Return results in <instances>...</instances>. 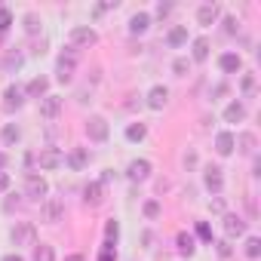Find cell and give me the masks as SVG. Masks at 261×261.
<instances>
[{"mask_svg":"<svg viewBox=\"0 0 261 261\" xmlns=\"http://www.w3.org/2000/svg\"><path fill=\"white\" fill-rule=\"evenodd\" d=\"M68 37H71V46H74V49H89V46L98 43V34H95L89 25H74Z\"/></svg>","mask_w":261,"mask_h":261,"instance_id":"cell-1","label":"cell"},{"mask_svg":"<svg viewBox=\"0 0 261 261\" xmlns=\"http://www.w3.org/2000/svg\"><path fill=\"white\" fill-rule=\"evenodd\" d=\"M74 71H77V56L74 53H62L59 62H56V80L59 83H71L74 80Z\"/></svg>","mask_w":261,"mask_h":261,"instance_id":"cell-2","label":"cell"},{"mask_svg":"<svg viewBox=\"0 0 261 261\" xmlns=\"http://www.w3.org/2000/svg\"><path fill=\"white\" fill-rule=\"evenodd\" d=\"M46 194H49V185H46V178H40V175H28L25 178V197L28 200H34V203H40V200H46Z\"/></svg>","mask_w":261,"mask_h":261,"instance_id":"cell-3","label":"cell"},{"mask_svg":"<svg viewBox=\"0 0 261 261\" xmlns=\"http://www.w3.org/2000/svg\"><path fill=\"white\" fill-rule=\"evenodd\" d=\"M108 120L105 117H89L86 120V136H89V142H105L108 139Z\"/></svg>","mask_w":261,"mask_h":261,"instance_id":"cell-4","label":"cell"},{"mask_svg":"<svg viewBox=\"0 0 261 261\" xmlns=\"http://www.w3.org/2000/svg\"><path fill=\"white\" fill-rule=\"evenodd\" d=\"M22 105H25V89H22V86H16V83H13V86H7V92H4V111H10V114H13V111H19Z\"/></svg>","mask_w":261,"mask_h":261,"instance_id":"cell-5","label":"cell"},{"mask_svg":"<svg viewBox=\"0 0 261 261\" xmlns=\"http://www.w3.org/2000/svg\"><path fill=\"white\" fill-rule=\"evenodd\" d=\"M62 95H43L40 98V117L43 120H56L59 114H62Z\"/></svg>","mask_w":261,"mask_h":261,"instance_id":"cell-6","label":"cell"},{"mask_svg":"<svg viewBox=\"0 0 261 261\" xmlns=\"http://www.w3.org/2000/svg\"><path fill=\"white\" fill-rule=\"evenodd\" d=\"M37 163H40V169H59V166L65 163V154H62L59 148H43V151L37 154Z\"/></svg>","mask_w":261,"mask_h":261,"instance_id":"cell-7","label":"cell"},{"mask_svg":"<svg viewBox=\"0 0 261 261\" xmlns=\"http://www.w3.org/2000/svg\"><path fill=\"white\" fill-rule=\"evenodd\" d=\"M126 175H129V181H148L151 178V163L148 160H133L126 166Z\"/></svg>","mask_w":261,"mask_h":261,"instance_id":"cell-8","label":"cell"},{"mask_svg":"<svg viewBox=\"0 0 261 261\" xmlns=\"http://www.w3.org/2000/svg\"><path fill=\"white\" fill-rule=\"evenodd\" d=\"M101 200H105V185L101 181H89L83 188V203L86 206H101Z\"/></svg>","mask_w":261,"mask_h":261,"instance_id":"cell-9","label":"cell"},{"mask_svg":"<svg viewBox=\"0 0 261 261\" xmlns=\"http://www.w3.org/2000/svg\"><path fill=\"white\" fill-rule=\"evenodd\" d=\"M13 243H16V246H31V243H34V224H31V221L16 224V227H13Z\"/></svg>","mask_w":261,"mask_h":261,"instance_id":"cell-10","label":"cell"},{"mask_svg":"<svg viewBox=\"0 0 261 261\" xmlns=\"http://www.w3.org/2000/svg\"><path fill=\"white\" fill-rule=\"evenodd\" d=\"M65 163H68L74 172H80V169H86V163H89V151H86V148H71L68 157H65Z\"/></svg>","mask_w":261,"mask_h":261,"instance_id":"cell-11","label":"cell"},{"mask_svg":"<svg viewBox=\"0 0 261 261\" xmlns=\"http://www.w3.org/2000/svg\"><path fill=\"white\" fill-rule=\"evenodd\" d=\"M62 215H65V203L62 200H43V218L49 221V224H56V221H62Z\"/></svg>","mask_w":261,"mask_h":261,"instance_id":"cell-12","label":"cell"},{"mask_svg":"<svg viewBox=\"0 0 261 261\" xmlns=\"http://www.w3.org/2000/svg\"><path fill=\"white\" fill-rule=\"evenodd\" d=\"M166 101H169V89H166V86H154V89L148 92V108H151V111H163Z\"/></svg>","mask_w":261,"mask_h":261,"instance_id":"cell-13","label":"cell"},{"mask_svg":"<svg viewBox=\"0 0 261 261\" xmlns=\"http://www.w3.org/2000/svg\"><path fill=\"white\" fill-rule=\"evenodd\" d=\"M218 68H221L224 74H237V71L243 68V59H240L237 53H221V56H218Z\"/></svg>","mask_w":261,"mask_h":261,"instance_id":"cell-14","label":"cell"},{"mask_svg":"<svg viewBox=\"0 0 261 261\" xmlns=\"http://www.w3.org/2000/svg\"><path fill=\"white\" fill-rule=\"evenodd\" d=\"M203 181H206V188H209L212 194H218V191L224 188V175H221V169H218V166H209V169L203 172Z\"/></svg>","mask_w":261,"mask_h":261,"instance_id":"cell-15","label":"cell"},{"mask_svg":"<svg viewBox=\"0 0 261 261\" xmlns=\"http://www.w3.org/2000/svg\"><path fill=\"white\" fill-rule=\"evenodd\" d=\"M218 16H221V10H218L215 4H203V7L197 10V22H200V25H215Z\"/></svg>","mask_w":261,"mask_h":261,"instance_id":"cell-16","label":"cell"},{"mask_svg":"<svg viewBox=\"0 0 261 261\" xmlns=\"http://www.w3.org/2000/svg\"><path fill=\"white\" fill-rule=\"evenodd\" d=\"M25 95H31V98H43V95H49V80H46V77H34V80L25 86Z\"/></svg>","mask_w":261,"mask_h":261,"instance_id":"cell-17","label":"cell"},{"mask_svg":"<svg viewBox=\"0 0 261 261\" xmlns=\"http://www.w3.org/2000/svg\"><path fill=\"white\" fill-rule=\"evenodd\" d=\"M215 151L221 157H230L233 154V133H218L215 136Z\"/></svg>","mask_w":261,"mask_h":261,"instance_id":"cell-18","label":"cell"},{"mask_svg":"<svg viewBox=\"0 0 261 261\" xmlns=\"http://www.w3.org/2000/svg\"><path fill=\"white\" fill-rule=\"evenodd\" d=\"M224 233L227 237H243L246 233V221L237 215H224Z\"/></svg>","mask_w":261,"mask_h":261,"instance_id":"cell-19","label":"cell"},{"mask_svg":"<svg viewBox=\"0 0 261 261\" xmlns=\"http://www.w3.org/2000/svg\"><path fill=\"white\" fill-rule=\"evenodd\" d=\"M151 28V16L148 13H136L133 19H129V31H133V34H145Z\"/></svg>","mask_w":261,"mask_h":261,"instance_id":"cell-20","label":"cell"},{"mask_svg":"<svg viewBox=\"0 0 261 261\" xmlns=\"http://www.w3.org/2000/svg\"><path fill=\"white\" fill-rule=\"evenodd\" d=\"M224 120H227V123H240V120H246V108H243V101H230V105L224 108Z\"/></svg>","mask_w":261,"mask_h":261,"instance_id":"cell-21","label":"cell"},{"mask_svg":"<svg viewBox=\"0 0 261 261\" xmlns=\"http://www.w3.org/2000/svg\"><path fill=\"white\" fill-rule=\"evenodd\" d=\"M175 246H178V252H181V255H188V258H191V255H194V249H197V246H194V237H191L188 230H181V233L175 237Z\"/></svg>","mask_w":261,"mask_h":261,"instance_id":"cell-22","label":"cell"},{"mask_svg":"<svg viewBox=\"0 0 261 261\" xmlns=\"http://www.w3.org/2000/svg\"><path fill=\"white\" fill-rule=\"evenodd\" d=\"M166 43H169V46H181V43H188V28H185V25H175V28L166 34Z\"/></svg>","mask_w":261,"mask_h":261,"instance_id":"cell-23","label":"cell"},{"mask_svg":"<svg viewBox=\"0 0 261 261\" xmlns=\"http://www.w3.org/2000/svg\"><path fill=\"white\" fill-rule=\"evenodd\" d=\"M233 148H240L243 154H255V136H252V133L237 136V139H233Z\"/></svg>","mask_w":261,"mask_h":261,"instance_id":"cell-24","label":"cell"},{"mask_svg":"<svg viewBox=\"0 0 261 261\" xmlns=\"http://www.w3.org/2000/svg\"><path fill=\"white\" fill-rule=\"evenodd\" d=\"M145 136H148V126H145V123H129V126H126V139H129V142H142Z\"/></svg>","mask_w":261,"mask_h":261,"instance_id":"cell-25","label":"cell"},{"mask_svg":"<svg viewBox=\"0 0 261 261\" xmlns=\"http://www.w3.org/2000/svg\"><path fill=\"white\" fill-rule=\"evenodd\" d=\"M206 59H209V40L197 37L194 40V62H206Z\"/></svg>","mask_w":261,"mask_h":261,"instance_id":"cell-26","label":"cell"},{"mask_svg":"<svg viewBox=\"0 0 261 261\" xmlns=\"http://www.w3.org/2000/svg\"><path fill=\"white\" fill-rule=\"evenodd\" d=\"M19 136H22V133H19V126H16V123H7V126H4V133H0V139H4L7 145H16Z\"/></svg>","mask_w":261,"mask_h":261,"instance_id":"cell-27","label":"cell"},{"mask_svg":"<svg viewBox=\"0 0 261 261\" xmlns=\"http://www.w3.org/2000/svg\"><path fill=\"white\" fill-rule=\"evenodd\" d=\"M34 261H56V252H53V246L40 243V246L34 249Z\"/></svg>","mask_w":261,"mask_h":261,"instance_id":"cell-28","label":"cell"},{"mask_svg":"<svg viewBox=\"0 0 261 261\" xmlns=\"http://www.w3.org/2000/svg\"><path fill=\"white\" fill-rule=\"evenodd\" d=\"M117 237H120V224L111 218V221L105 224V243H111V246H114V243H117Z\"/></svg>","mask_w":261,"mask_h":261,"instance_id":"cell-29","label":"cell"},{"mask_svg":"<svg viewBox=\"0 0 261 261\" xmlns=\"http://www.w3.org/2000/svg\"><path fill=\"white\" fill-rule=\"evenodd\" d=\"M261 255V240L258 237H249L246 240V258H258Z\"/></svg>","mask_w":261,"mask_h":261,"instance_id":"cell-30","label":"cell"},{"mask_svg":"<svg viewBox=\"0 0 261 261\" xmlns=\"http://www.w3.org/2000/svg\"><path fill=\"white\" fill-rule=\"evenodd\" d=\"M172 71H175V77H188L191 62H188V59H175V62H172Z\"/></svg>","mask_w":261,"mask_h":261,"instance_id":"cell-31","label":"cell"},{"mask_svg":"<svg viewBox=\"0 0 261 261\" xmlns=\"http://www.w3.org/2000/svg\"><path fill=\"white\" fill-rule=\"evenodd\" d=\"M10 25H13V13L4 7V10H0V34H7V31H10Z\"/></svg>","mask_w":261,"mask_h":261,"instance_id":"cell-32","label":"cell"},{"mask_svg":"<svg viewBox=\"0 0 261 261\" xmlns=\"http://www.w3.org/2000/svg\"><path fill=\"white\" fill-rule=\"evenodd\" d=\"M25 31H28V34H37V31H40V19H37L34 13L25 16Z\"/></svg>","mask_w":261,"mask_h":261,"instance_id":"cell-33","label":"cell"},{"mask_svg":"<svg viewBox=\"0 0 261 261\" xmlns=\"http://www.w3.org/2000/svg\"><path fill=\"white\" fill-rule=\"evenodd\" d=\"M142 212H145L148 218H157V215H160V203H157V200H148V203L142 206Z\"/></svg>","mask_w":261,"mask_h":261,"instance_id":"cell-34","label":"cell"},{"mask_svg":"<svg viewBox=\"0 0 261 261\" xmlns=\"http://www.w3.org/2000/svg\"><path fill=\"white\" fill-rule=\"evenodd\" d=\"M98 261H117V252H114V246H111V243H105V246H101Z\"/></svg>","mask_w":261,"mask_h":261,"instance_id":"cell-35","label":"cell"},{"mask_svg":"<svg viewBox=\"0 0 261 261\" xmlns=\"http://www.w3.org/2000/svg\"><path fill=\"white\" fill-rule=\"evenodd\" d=\"M240 86H243V92H246V95H252V92H255V77H252V74H243Z\"/></svg>","mask_w":261,"mask_h":261,"instance_id":"cell-36","label":"cell"},{"mask_svg":"<svg viewBox=\"0 0 261 261\" xmlns=\"http://www.w3.org/2000/svg\"><path fill=\"white\" fill-rule=\"evenodd\" d=\"M224 31H227V34H237V31H240V22H237L233 16H227V19H224Z\"/></svg>","mask_w":261,"mask_h":261,"instance_id":"cell-37","label":"cell"},{"mask_svg":"<svg viewBox=\"0 0 261 261\" xmlns=\"http://www.w3.org/2000/svg\"><path fill=\"white\" fill-rule=\"evenodd\" d=\"M19 209V197H7L4 200V212H16Z\"/></svg>","mask_w":261,"mask_h":261,"instance_id":"cell-38","label":"cell"},{"mask_svg":"<svg viewBox=\"0 0 261 261\" xmlns=\"http://www.w3.org/2000/svg\"><path fill=\"white\" fill-rule=\"evenodd\" d=\"M197 233H200L203 240H212V227H209L206 221H200V224H197Z\"/></svg>","mask_w":261,"mask_h":261,"instance_id":"cell-39","label":"cell"},{"mask_svg":"<svg viewBox=\"0 0 261 261\" xmlns=\"http://www.w3.org/2000/svg\"><path fill=\"white\" fill-rule=\"evenodd\" d=\"M215 249H218V255H221V258H227V255H230V246H227V240L215 243Z\"/></svg>","mask_w":261,"mask_h":261,"instance_id":"cell-40","label":"cell"},{"mask_svg":"<svg viewBox=\"0 0 261 261\" xmlns=\"http://www.w3.org/2000/svg\"><path fill=\"white\" fill-rule=\"evenodd\" d=\"M7 191H10V175L0 172V194H7Z\"/></svg>","mask_w":261,"mask_h":261,"instance_id":"cell-41","label":"cell"},{"mask_svg":"<svg viewBox=\"0 0 261 261\" xmlns=\"http://www.w3.org/2000/svg\"><path fill=\"white\" fill-rule=\"evenodd\" d=\"M172 13V4H157V16L163 19V16H169Z\"/></svg>","mask_w":261,"mask_h":261,"instance_id":"cell-42","label":"cell"},{"mask_svg":"<svg viewBox=\"0 0 261 261\" xmlns=\"http://www.w3.org/2000/svg\"><path fill=\"white\" fill-rule=\"evenodd\" d=\"M22 65V56H7V68H19Z\"/></svg>","mask_w":261,"mask_h":261,"instance_id":"cell-43","label":"cell"},{"mask_svg":"<svg viewBox=\"0 0 261 261\" xmlns=\"http://www.w3.org/2000/svg\"><path fill=\"white\" fill-rule=\"evenodd\" d=\"M212 95H215V98H221V95H227V86H224V83H218V86L212 89Z\"/></svg>","mask_w":261,"mask_h":261,"instance_id":"cell-44","label":"cell"},{"mask_svg":"<svg viewBox=\"0 0 261 261\" xmlns=\"http://www.w3.org/2000/svg\"><path fill=\"white\" fill-rule=\"evenodd\" d=\"M4 261H25L22 255H4Z\"/></svg>","mask_w":261,"mask_h":261,"instance_id":"cell-45","label":"cell"},{"mask_svg":"<svg viewBox=\"0 0 261 261\" xmlns=\"http://www.w3.org/2000/svg\"><path fill=\"white\" fill-rule=\"evenodd\" d=\"M4 166H7V154L0 151V172H4Z\"/></svg>","mask_w":261,"mask_h":261,"instance_id":"cell-46","label":"cell"},{"mask_svg":"<svg viewBox=\"0 0 261 261\" xmlns=\"http://www.w3.org/2000/svg\"><path fill=\"white\" fill-rule=\"evenodd\" d=\"M65 261H86V258H83V255H68Z\"/></svg>","mask_w":261,"mask_h":261,"instance_id":"cell-47","label":"cell"},{"mask_svg":"<svg viewBox=\"0 0 261 261\" xmlns=\"http://www.w3.org/2000/svg\"><path fill=\"white\" fill-rule=\"evenodd\" d=\"M0 10H4V7H0Z\"/></svg>","mask_w":261,"mask_h":261,"instance_id":"cell-48","label":"cell"}]
</instances>
